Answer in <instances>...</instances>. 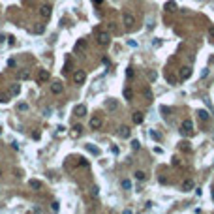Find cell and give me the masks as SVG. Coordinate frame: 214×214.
Masks as SVG:
<instances>
[{"label": "cell", "mask_w": 214, "mask_h": 214, "mask_svg": "<svg viewBox=\"0 0 214 214\" xmlns=\"http://www.w3.org/2000/svg\"><path fill=\"white\" fill-rule=\"evenodd\" d=\"M49 79H51V73L47 70H38V73H36V83H38V85L47 83Z\"/></svg>", "instance_id": "6da1fadb"}, {"label": "cell", "mask_w": 214, "mask_h": 214, "mask_svg": "<svg viewBox=\"0 0 214 214\" xmlns=\"http://www.w3.org/2000/svg\"><path fill=\"white\" fill-rule=\"evenodd\" d=\"M193 131V122L190 118H186V120H182V124H180V134L182 135H190Z\"/></svg>", "instance_id": "7a4b0ae2"}, {"label": "cell", "mask_w": 214, "mask_h": 214, "mask_svg": "<svg viewBox=\"0 0 214 214\" xmlns=\"http://www.w3.org/2000/svg\"><path fill=\"white\" fill-rule=\"evenodd\" d=\"M51 15H53V8H51L49 4H43V6L39 8V17L42 19H51Z\"/></svg>", "instance_id": "3957f363"}, {"label": "cell", "mask_w": 214, "mask_h": 214, "mask_svg": "<svg viewBox=\"0 0 214 214\" xmlns=\"http://www.w3.org/2000/svg\"><path fill=\"white\" fill-rule=\"evenodd\" d=\"M96 39H98V43L100 45H109V42H111V36H109V32H98V36H96Z\"/></svg>", "instance_id": "277c9868"}, {"label": "cell", "mask_w": 214, "mask_h": 214, "mask_svg": "<svg viewBox=\"0 0 214 214\" xmlns=\"http://www.w3.org/2000/svg\"><path fill=\"white\" fill-rule=\"evenodd\" d=\"M101 124H103V120H101V116H92L90 118V122H88V126H90V130H100L101 128Z\"/></svg>", "instance_id": "5b68a950"}, {"label": "cell", "mask_w": 214, "mask_h": 214, "mask_svg": "<svg viewBox=\"0 0 214 214\" xmlns=\"http://www.w3.org/2000/svg\"><path fill=\"white\" fill-rule=\"evenodd\" d=\"M62 92H64V85H62V83H58V81L51 83V94L58 96V94H62Z\"/></svg>", "instance_id": "8992f818"}, {"label": "cell", "mask_w": 214, "mask_h": 214, "mask_svg": "<svg viewBox=\"0 0 214 214\" xmlns=\"http://www.w3.org/2000/svg\"><path fill=\"white\" fill-rule=\"evenodd\" d=\"M85 79H86V73H85L83 70H77V71L73 73V83H75V85L85 83Z\"/></svg>", "instance_id": "52a82bcc"}, {"label": "cell", "mask_w": 214, "mask_h": 214, "mask_svg": "<svg viewBox=\"0 0 214 214\" xmlns=\"http://www.w3.org/2000/svg\"><path fill=\"white\" fill-rule=\"evenodd\" d=\"M193 188H195V182H193L192 178H186V180L182 182V192H192Z\"/></svg>", "instance_id": "ba28073f"}, {"label": "cell", "mask_w": 214, "mask_h": 214, "mask_svg": "<svg viewBox=\"0 0 214 214\" xmlns=\"http://www.w3.org/2000/svg\"><path fill=\"white\" fill-rule=\"evenodd\" d=\"M122 19H124V24H126L128 28H131V27L135 24V17H134L131 13H124V17H122Z\"/></svg>", "instance_id": "9c48e42d"}, {"label": "cell", "mask_w": 214, "mask_h": 214, "mask_svg": "<svg viewBox=\"0 0 214 214\" xmlns=\"http://www.w3.org/2000/svg\"><path fill=\"white\" fill-rule=\"evenodd\" d=\"M192 77V68L190 66H184V68H180V79L182 81H186V79H190Z\"/></svg>", "instance_id": "30bf717a"}, {"label": "cell", "mask_w": 214, "mask_h": 214, "mask_svg": "<svg viewBox=\"0 0 214 214\" xmlns=\"http://www.w3.org/2000/svg\"><path fill=\"white\" fill-rule=\"evenodd\" d=\"M73 115L75 116H85L86 115V105H83V103H81V105H75L73 107Z\"/></svg>", "instance_id": "8fae6325"}, {"label": "cell", "mask_w": 214, "mask_h": 214, "mask_svg": "<svg viewBox=\"0 0 214 214\" xmlns=\"http://www.w3.org/2000/svg\"><path fill=\"white\" fill-rule=\"evenodd\" d=\"M130 134H131V130L128 128V126H120V128H118V135L122 137V139H128Z\"/></svg>", "instance_id": "7c38bea8"}, {"label": "cell", "mask_w": 214, "mask_h": 214, "mask_svg": "<svg viewBox=\"0 0 214 214\" xmlns=\"http://www.w3.org/2000/svg\"><path fill=\"white\" fill-rule=\"evenodd\" d=\"M81 134H83V126H81V124H75L73 126V131H71V137H79Z\"/></svg>", "instance_id": "4fadbf2b"}, {"label": "cell", "mask_w": 214, "mask_h": 214, "mask_svg": "<svg viewBox=\"0 0 214 214\" xmlns=\"http://www.w3.org/2000/svg\"><path fill=\"white\" fill-rule=\"evenodd\" d=\"M131 118H134V124H141V122H143V113H139V111H135Z\"/></svg>", "instance_id": "5bb4252c"}, {"label": "cell", "mask_w": 214, "mask_h": 214, "mask_svg": "<svg viewBox=\"0 0 214 214\" xmlns=\"http://www.w3.org/2000/svg\"><path fill=\"white\" fill-rule=\"evenodd\" d=\"M105 107H107V109H111V111H115L116 107H118V103H116L115 100H107L105 101Z\"/></svg>", "instance_id": "9a60e30c"}, {"label": "cell", "mask_w": 214, "mask_h": 214, "mask_svg": "<svg viewBox=\"0 0 214 214\" xmlns=\"http://www.w3.org/2000/svg\"><path fill=\"white\" fill-rule=\"evenodd\" d=\"M135 178H137L139 182H145V180H146V173H145V171H135Z\"/></svg>", "instance_id": "2e32d148"}, {"label": "cell", "mask_w": 214, "mask_h": 214, "mask_svg": "<svg viewBox=\"0 0 214 214\" xmlns=\"http://www.w3.org/2000/svg\"><path fill=\"white\" fill-rule=\"evenodd\" d=\"M197 115H199L201 120H208V118H210V115H208L205 109H199V111H197Z\"/></svg>", "instance_id": "e0dca14e"}, {"label": "cell", "mask_w": 214, "mask_h": 214, "mask_svg": "<svg viewBox=\"0 0 214 214\" xmlns=\"http://www.w3.org/2000/svg\"><path fill=\"white\" fill-rule=\"evenodd\" d=\"M11 94L13 96H19V94H21V85H11Z\"/></svg>", "instance_id": "ac0fdd59"}, {"label": "cell", "mask_w": 214, "mask_h": 214, "mask_svg": "<svg viewBox=\"0 0 214 214\" xmlns=\"http://www.w3.org/2000/svg\"><path fill=\"white\" fill-rule=\"evenodd\" d=\"M86 150L92 152V154H100V149H96L94 145H86Z\"/></svg>", "instance_id": "d6986e66"}, {"label": "cell", "mask_w": 214, "mask_h": 214, "mask_svg": "<svg viewBox=\"0 0 214 214\" xmlns=\"http://www.w3.org/2000/svg\"><path fill=\"white\" fill-rule=\"evenodd\" d=\"M122 188H124V190H131V182L128 180V178H124V180H122Z\"/></svg>", "instance_id": "ffe728a7"}, {"label": "cell", "mask_w": 214, "mask_h": 214, "mask_svg": "<svg viewBox=\"0 0 214 214\" xmlns=\"http://www.w3.org/2000/svg\"><path fill=\"white\" fill-rule=\"evenodd\" d=\"M175 8H177L175 2H167L165 4V9H167V11H175Z\"/></svg>", "instance_id": "44dd1931"}, {"label": "cell", "mask_w": 214, "mask_h": 214, "mask_svg": "<svg viewBox=\"0 0 214 214\" xmlns=\"http://www.w3.org/2000/svg\"><path fill=\"white\" fill-rule=\"evenodd\" d=\"M8 101H9V96L4 94V92H0V103H8Z\"/></svg>", "instance_id": "7402d4cb"}, {"label": "cell", "mask_w": 214, "mask_h": 214, "mask_svg": "<svg viewBox=\"0 0 214 214\" xmlns=\"http://www.w3.org/2000/svg\"><path fill=\"white\" fill-rule=\"evenodd\" d=\"M131 96H134V92H131L130 88H124V98L126 100H131Z\"/></svg>", "instance_id": "603a6c76"}, {"label": "cell", "mask_w": 214, "mask_h": 214, "mask_svg": "<svg viewBox=\"0 0 214 214\" xmlns=\"http://www.w3.org/2000/svg\"><path fill=\"white\" fill-rule=\"evenodd\" d=\"M150 135H152V139H156V141H160V139H162L160 134H158V131H154V130H150Z\"/></svg>", "instance_id": "cb8c5ba5"}, {"label": "cell", "mask_w": 214, "mask_h": 214, "mask_svg": "<svg viewBox=\"0 0 214 214\" xmlns=\"http://www.w3.org/2000/svg\"><path fill=\"white\" fill-rule=\"evenodd\" d=\"M30 186L32 188H42V182L39 180H30Z\"/></svg>", "instance_id": "d4e9b609"}, {"label": "cell", "mask_w": 214, "mask_h": 214, "mask_svg": "<svg viewBox=\"0 0 214 214\" xmlns=\"http://www.w3.org/2000/svg\"><path fill=\"white\" fill-rule=\"evenodd\" d=\"M180 149L184 152H190V146H188V143H180Z\"/></svg>", "instance_id": "484cf974"}, {"label": "cell", "mask_w": 214, "mask_h": 214, "mask_svg": "<svg viewBox=\"0 0 214 214\" xmlns=\"http://www.w3.org/2000/svg\"><path fill=\"white\" fill-rule=\"evenodd\" d=\"M152 45H154V47H160V45H162V39H160V38H154V42H152Z\"/></svg>", "instance_id": "4316f807"}, {"label": "cell", "mask_w": 214, "mask_h": 214, "mask_svg": "<svg viewBox=\"0 0 214 214\" xmlns=\"http://www.w3.org/2000/svg\"><path fill=\"white\" fill-rule=\"evenodd\" d=\"M145 98H146V101L152 100V92H150V90H145Z\"/></svg>", "instance_id": "83f0119b"}, {"label": "cell", "mask_w": 214, "mask_h": 214, "mask_svg": "<svg viewBox=\"0 0 214 214\" xmlns=\"http://www.w3.org/2000/svg\"><path fill=\"white\" fill-rule=\"evenodd\" d=\"M131 149H134V150H139V141H131Z\"/></svg>", "instance_id": "f1b7e54d"}, {"label": "cell", "mask_w": 214, "mask_h": 214, "mask_svg": "<svg viewBox=\"0 0 214 214\" xmlns=\"http://www.w3.org/2000/svg\"><path fill=\"white\" fill-rule=\"evenodd\" d=\"M19 77H21V79H28L30 73H28V71H23V73H19Z\"/></svg>", "instance_id": "f546056e"}, {"label": "cell", "mask_w": 214, "mask_h": 214, "mask_svg": "<svg viewBox=\"0 0 214 214\" xmlns=\"http://www.w3.org/2000/svg\"><path fill=\"white\" fill-rule=\"evenodd\" d=\"M19 111H28V105L27 103H19Z\"/></svg>", "instance_id": "4dcf8cb0"}, {"label": "cell", "mask_w": 214, "mask_h": 214, "mask_svg": "<svg viewBox=\"0 0 214 214\" xmlns=\"http://www.w3.org/2000/svg\"><path fill=\"white\" fill-rule=\"evenodd\" d=\"M126 75H128V77H134V68H128V71H126Z\"/></svg>", "instance_id": "1f68e13d"}, {"label": "cell", "mask_w": 214, "mask_h": 214, "mask_svg": "<svg viewBox=\"0 0 214 214\" xmlns=\"http://www.w3.org/2000/svg\"><path fill=\"white\" fill-rule=\"evenodd\" d=\"M154 152H156V154H164V149H160V146H154Z\"/></svg>", "instance_id": "d6a6232c"}, {"label": "cell", "mask_w": 214, "mask_h": 214, "mask_svg": "<svg viewBox=\"0 0 214 214\" xmlns=\"http://www.w3.org/2000/svg\"><path fill=\"white\" fill-rule=\"evenodd\" d=\"M149 79H150V81L156 79V71H150V73H149Z\"/></svg>", "instance_id": "836d02e7"}, {"label": "cell", "mask_w": 214, "mask_h": 214, "mask_svg": "<svg viewBox=\"0 0 214 214\" xmlns=\"http://www.w3.org/2000/svg\"><path fill=\"white\" fill-rule=\"evenodd\" d=\"M128 45H130V47H137V42H134V39H128Z\"/></svg>", "instance_id": "e575fe53"}, {"label": "cell", "mask_w": 214, "mask_h": 214, "mask_svg": "<svg viewBox=\"0 0 214 214\" xmlns=\"http://www.w3.org/2000/svg\"><path fill=\"white\" fill-rule=\"evenodd\" d=\"M208 34H210L212 38H214V24H210V27H208Z\"/></svg>", "instance_id": "d590c367"}, {"label": "cell", "mask_w": 214, "mask_h": 214, "mask_svg": "<svg viewBox=\"0 0 214 214\" xmlns=\"http://www.w3.org/2000/svg\"><path fill=\"white\" fill-rule=\"evenodd\" d=\"M90 193H92V195H94V197H96V195H98V186H94V188H92V192H90Z\"/></svg>", "instance_id": "8d00e7d4"}, {"label": "cell", "mask_w": 214, "mask_h": 214, "mask_svg": "<svg viewBox=\"0 0 214 214\" xmlns=\"http://www.w3.org/2000/svg\"><path fill=\"white\" fill-rule=\"evenodd\" d=\"M43 30H45L43 27H38V28H36V34H43Z\"/></svg>", "instance_id": "74e56055"}, {"label": "cell", "mask_w": 214, "mask_h": 214, "mask_svg": "<svg viewBox=\"0 0 214 214\" xmlns=\"http://www.w3.org/2000/svg\"><path fill=\"white\" fill-rule=\"evenodd\" d=\"M92 2H94V4H101V2H103V0H92Z\"/></svg>", "instance_id": "f35d334b"}, {"label": "cell", "mask_w": 214, "mask_h": 214, "mask_svg": "<svg viewBox=\"0 0 214 214\" xmlns=\"http://www.w3.org/2000/svg\"><path fill=\"white\" fill-rule=\"evenodd\" d=\"M212 199H214V190H212Z\"/></svg>", "instance_id": "ab89813d"}, {"label": "cell", "mask_w": 214, "mask_h": 214, "mask_svg": "<svg viewBox=\"0 0 214 214\" xmlns=\"http://www.w3.org/2000/svg\"><path fill=\"white\" fill-rule=\"evenodd\" d=\"M0 134H2V126H0Z\"/></svg>", "instance_id": "60d3db41"}, {"label": "cell", "mask_w": 214, "mask_h": 214, "mask_svg": "<svg viewBox=\"0 0 214 214\" xmlns=\"http://www.w3.org/2000/svg\"><path fill=\"white\" fill-rule=\"evenodd\" d=\"M0 177H2V169H0Z\"/></svg>", "instance_id": "b9f144b4"}]
</instances>
